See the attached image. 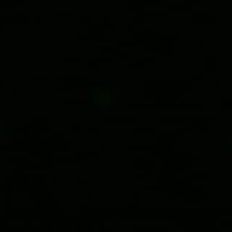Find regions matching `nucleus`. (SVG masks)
Returning <instances> with one entry per match:
<instances>
[{
	"label": "nucleus",
	"instance_id": "1",
	"mask_svg": "<svg viewBox=\"0 0 232 232\" xmlns=\"http://www.w3.org/2000/svg\"><path fill=\"white\" fill-rule=\"evenodd\" d=\"M146 6H162V0H129L128 11L141 13L145 11Z\"/></svg>",
	"mask_w": 232,
	"mask_h": 232
},
{
	"label": "nucleus",
	"instance_id": "2",
	"mask_svg": "<svg viewBox=\"0 0 232 232\" xmlns=\"http://www.w3.org/2000/svg\"><path fill=\"white\" fill-rule=\"evenodd\" d=\"M140 17L145 19V17H168L169 13L168 12H145L142 11L140 13Z\"/></svg>",
	"mask_w": 232,
	"mask_h": 232
},
{
	"label": "nucleus",
	"instance_id": "3",
	"mask_svg": "<svg viewBox=\"0 0 232 232\" xmlns=\"http://www.w3.org/2000/svg\"><path fill=\"white\" fill-rule=\"evenodd\" d=\"M7 4L11 6H23L24 0H4V1H0V6H6Z\"/></svg>",
	"mask_w": 232,
	"mask_h": 232
},
{
	"label": "nucleus",
	"instance_id": "4",
	"mask_svg": "<svg viewBox=\"0 0 232 232\" xmlns=\"http://www.w3.org/2000/svg\"><path fill=\"white\" fill-rule=\"evenodd\" d=\"M58 16L59 17H75V12H59L58 13Z\"/></svg>",
	"mask_w": 232,
	"mask_h": 232
},
{
	"label": "nucleus",
	"instance_id": "5",
	"mask_svg": "<svg viewBox=\"0 0 232 232\" xmlns=\"http://www.w3.org/2000/svg\"><path fill=\"white\" fill-rule=\"evenodd\" d=\"M134 23H142V24L145 23V19H143L142 17H134Z\"/></svg>",
	"mask_w": 232,
	"mask_h": 232
},
{
	"label": "nucleus",
	"instance_id": "6",
	"mask_svg": "<svg viewBox=\"0 0 232 232\" xmlns=\"http://www.w3.org/2000/svg\"><path fill=\"white\" fill-rule=\"evenodd\" d=\"M6 11L7 12H11L12 11V6L11 5H6Z\"/></svg>",
	"mask_w": 232,
	"mask_h": 232
},
{
	"label": "nucleus",
	"instance_id": "7",
	"mask_svg": "<svg viewBox=\"0 0 232 232\" xmlns=\"http://www.w3.org/2000/svg\"><path fill=\"white\" fill-rule=\"evenodd\" d=\"M82 21H83V23H88L87 21H93V18L92 17H90V18H83L82 19Z\"/></svg>",
	"mask_w": 232,
	"mask_h": 232
},
{
	"label": "nucleus",
	"instance_id": "8",
	"mask_svg": "<svg viewBox=\"0 0 232 232\" xmlns=\"http://www.w3.org/2000/svg\"><path fill=\"white\" fill-rule=\"evenodd\" d=\"M35 23H36V24H37H37H40V23H41V18H40V17H36V18H35Z\"/></svg>",
	"mask_w": 232,
	"mask_h": 232
},
{
	"label": "nucleus",
	"instance_id": "9",
	"mask_svg": "<svg viewBox=\"0 0 232 232\" xmlns=\"http://www.w3.org/2000/svg\"><path fill=\"white\" fill-rule=\"evenodd\" d=\"M104 20H105V23H109V24H110L111 18H110V17H105V18H104Z\"/></svg>",
	"mask_w": 232,
	"mask_h": 232
},
{
	"label": "nucleus",
	"instance_id": "10",
	"mask_svg": "<svg viewBox=\"0 0 232 232\" xmlns=\"http://www.w3.org/2000/svg\"><path fill=\"white\" fill-rule=\"evenodd\" d=\"M0 1H4V0H0Z\"/></svg>",
	"mask_w": 232,
	"mask_h": 232
}]
</instances>
